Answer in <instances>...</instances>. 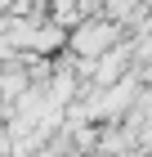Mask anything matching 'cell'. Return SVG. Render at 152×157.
I'll use <instances>...</instances> for the list:
<instances>
[{"mask_svg":"<svg viewBox=\"0 0 152 157\" xmlns=\"http://www.w3.org/2000/svg\"><path fill=\"white\" fill-rule=\"evenodd\" d=\"M130 32L125 23H117V18H107V13H94V18H85L81 27H72V54H81V59H98V54H107L112 45H121Z\"/></svg>","mask_w":152,"mask_h":157,"instance_id":"6da1fadb","label":"cell"},{"mask_svg":"<svg viewBox=\"0 0 152 157\" xmlns=\"http://www.w3.org/2000/svg\"><path fill=\"white\" fill-rule=\"evenodd\" d=\"M49 18H54L58 27H67V32H72V27H81L90 13H85L81 0H54V5H49Z\"/></svg>","mask_w":152,"mask_h":157,"instance_id":"7a4b0ae2","label":"cell"}]
</instances>
